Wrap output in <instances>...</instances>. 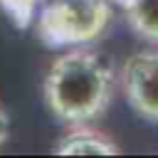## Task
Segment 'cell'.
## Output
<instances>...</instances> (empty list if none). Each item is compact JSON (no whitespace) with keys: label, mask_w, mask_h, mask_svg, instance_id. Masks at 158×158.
I'll list each match as a JSON object with an SVG mask.
<instances>
[{"label":"cell","mask_w":158,"mask_h":158,"mask_svg":"<svg viewBox=\"0 0 158 158\" xmlns=\"http://www.w3.org/2000/svg\"><path fill=\"white\" fill-rule=\"evenodd\" d=\"M54 153L57 156H116L118 146L111 143L109 138H104L101 133L74 131V133H67L57 143Z\"/></svg>","instance_id":"4"},{"label":"cell","mask_w":158,"mask_h":158,"mask_svg":"<svg viewBox=\"0 0 158 158\" xmlns=\"http://www.w3.org/2000/svg\"><path fill=\"white\" fill-rule=\"evenodd\" d=\"M121 86L138 116L158 121V52H138L128 57L121 69Z\"/></svg>","instance_id":"3"},{"label":"cell","mask_w":158,"mask_h":158,"mask_svg":"<svg viewBox=\"0 0 158 158\" xmlns=\"http://www.w3.org/2000/svg\"><path fill=\"white\" fill-rule=\"evenodd\" d=\"M7 136H10V118H7L5 109L0 106V148L7 143Z\"/></svg>","instance_id":"6"},{"label":"cell","mask_w":158,"mask_h":158,"mask_svg":"<svg viewBox=\"0 0 158 158\" xmlns=\"http://www.w3.org/2000/svg\"><path fill=\"white\" fill-rule=\"evenodd\" d=\"M123 7L133 32L151 42H158V0H128Z\"/></svg>","instance_id":"5"},{"label":"cell","mask_w":158,"mask_h":158,"mask_svg":"<svg viewBox=\"0 0 158 158\" xmlns=\"http://www.w3.org/2000/svg\"><path fill=\"white\" fill-rule=\"evenodd\" d=\"M114 77L109 64L94 52H67L57 57L44 79L49 111L67 123L96 118L111 99Z\"/></svg>","instance_id":"1"},{"label":"cell","mask_w":158,"mask_h":158,"mask_svg":"<svg viewBox=\"0 0 158 158\" xmlns=\"http://www.w3.org/2000/svg\"><path fill=\"white\" fill-rule=\"evenodd\" d=\"M109 22L106 0H54L42 10L40 35L47 44H79L94 40Z\"/></svg>","instance_id":"2"}]
</instances>
